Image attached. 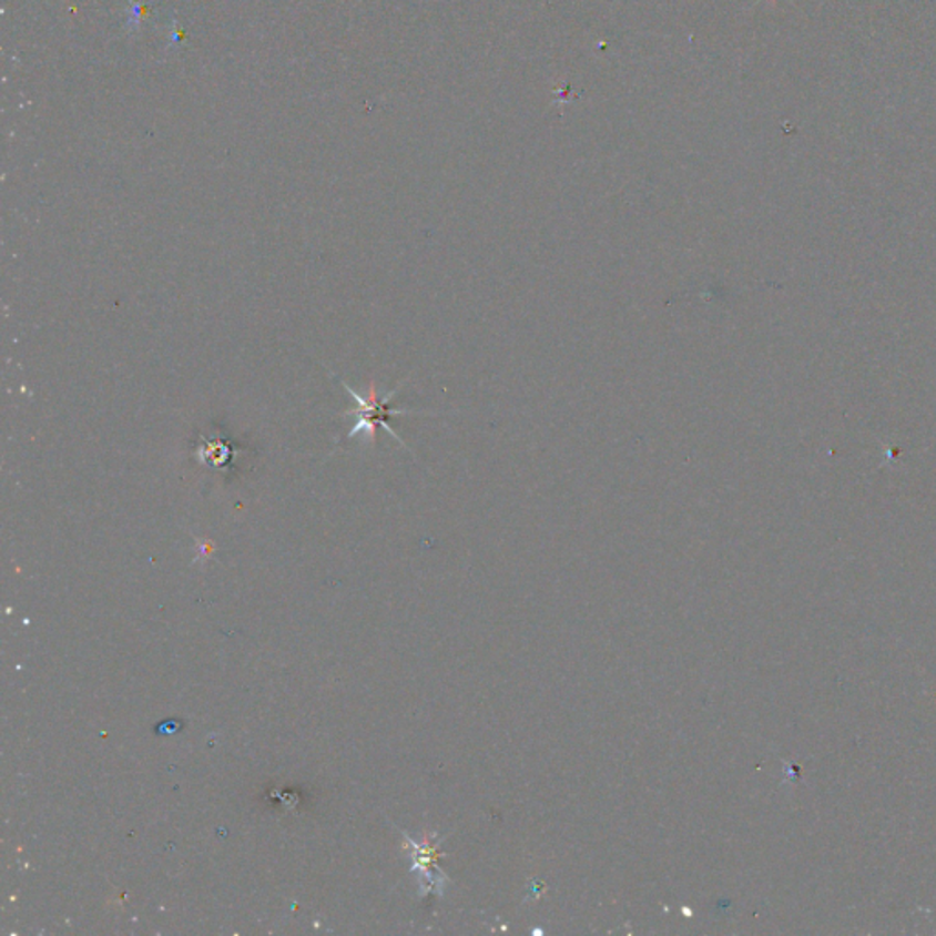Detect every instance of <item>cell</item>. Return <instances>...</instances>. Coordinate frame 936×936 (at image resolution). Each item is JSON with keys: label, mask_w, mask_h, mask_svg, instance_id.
Returning <instances> with one entry per match:
<instances>
[{"label": "cell", "mask_w": 936, "mask_h": 936, "mask_svg": "<svg viewBox=\"0 0 936 936\" xmlns=\"http://www.w3.org/2000/svg\"><path fill=\"white\" fill-rule=\"evenodd\" d=\"M344 388H346L349 396L354 397L355 401H357V408H355V410H349L344 414V416H352V414L357 416V421H355L354 428L349 430V437L363 436L365 441H375L377 427L380 425V427L385 428L386 433L390 434V436L394 437L401 447H405L406 450H408V447H406L401 437L397 436V433H394V428L388 425V419L396 416H423V414H428V411L408 410V408H394V406H391V399L399 394V388L388 391L383 399H379L374 380L369 383L368 396L366 397H360L359 394L352 390L346 383H344Z\"/></svg>", "instance_id": "obj_1"}]
</instances>
